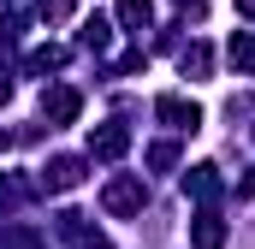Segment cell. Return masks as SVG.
<instances>
[{
	"mask_svg": "<svg viewBox=\"0 0 255 249\" xmlns=\"http://www.w3.org/2000/svg\"><path fill=\"white\" fill-rule=\"evenodd\" d=\"M0 101H6V77H0Z\"/></svg>",
	"mask_w": 255,
	"mask_h": 249,
	"instance_id": "cell-6",
	"label": "cell"
},
{
	"mask_svg": "<svg viewBox=\"0 0 255 249\" xmlns=\"http://www.w3.org/2000/svg\"><path fill=\"white\" fill-rule=\"evenodd\" d=\"M220 238H226V232H220V220H214V214H202V220H196V249H220Z\"/></svg>",
	"mask_w": 255,
	"mask_h": 249,
	"instance_id": "cell-2",
	"label": "cell"
},
{
	"mask_svg": "<svg viewBox=\"0 0 255 249\" xmlns=\"http://www.w3.org/2000/svg\"><path fill=\"white\" fill-rule=\"evenodd\" d=\"M232 65L255 71V36H238V42H232Z\"/></svg>",
	"mask_w": 255,
	"mask_h": 249,
	"instance_id": "cell-4",
	"label": "cell"
},
{
	"mask_svg": "<svg viewBox=\"0 0 255 249\" xmlns=\"http://www.w3.org/2000/svg\"><path fill=\"white\" fill-rule=\"evenodd\" d=\"M107 208H113V214H125V208H136V184H130V178H119V184H107Z\"/></svg>",
	"mask_w": 255,
	"mask_h": 249,
	"instance_id": "cell-1",
	"label": "cell"
},
{
	"mask_svg": "<svg viewBox=\"0 0 255 249\" xmlns=\"http://www.w3.org/2000/svg\"><path fill=\"white\" fill-rule=\"evenodd\" d=\"M119 18H125L130 30H142V24H148V6H142V0H125V6H119Z\"/></svg>",
	"mask_w": 255,
	"mask_h": 249,
	"instance_id": "cell-5",
	"label": "cell"
},
{
	"mask_svg": "<svg viewBox=\"0 0 255 249\" xmlns=\"http://www.w3.org/2000/svg\"><path fill=\"white\" fill-rule=\"evenodd\" d=\"M48 113H54V119H77V95H71V89H54V95H48Z\"/></svg>",
	"mask_w": 255,
	"mask_h": 249,
	"instance_id": "cell-3",
	"label": "cell"
}]
</instances>
